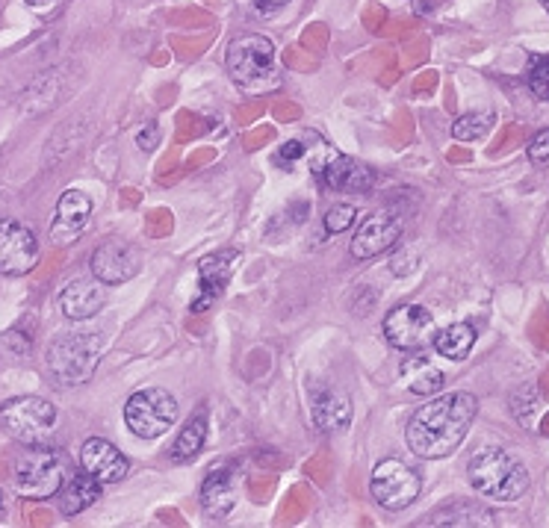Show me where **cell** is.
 <instances>
[{
	"instance_id": "cell-1",
	"label": "cell",
	"mask_w": 549,
	"mask_h": 528,
	"mask_svg": "<svg viewBox=\"0 0 549 528\" xmlns=\"http://www.w3.org/2000/svg\"><path fill=\"white\" fill-rule=\"evenodd\" d=\"M479 413V399L473 393H437L420 405L408 419L405 440L408 449L423 461H440L461 449L470 425Z\"/></svg>"
},
{
	"instance_id": "cell-2",
	"label": "cell",
	"mask_w": 549,
	"mask_h": 528,
	"mask_svg": "<svg viewBox=\"0 0 549 528\" xmlns=\"http://www.w3.org/2000/svg\"><path fill=\"white\" fill-rule=\"evenodd\" d=\"M225 68L237 89L245 95H272L281 89V65L275 57V45L260 33L234 36L225 48Z\"/></svg>"
},
{
	"instance_id": "cell-3",
	"label": "cell",
	"mask_w": 549,
	"mask_h": 528,
	"mask_svg": "<svg viewBox=\"0 0 549 528\" xmlns=\"http://www.w3.org/2000/svg\"><path fill=\"white\" fill-rule=\"evenodd\" d=\"M470 484L479 496H485L490 502H517L526 490H529V470L526 464L511 455L508 449L488 446L479 449L470 458Z\"/></svg>"
},
{
	"instance_id": "cell-4",
	"label": "cell",
	"mask_w": 549,
	"mask_h": 528,
	"mask_svg": "<svg viewBox=\"0 0 549 528\" xmlns=\"http://www.w3.org/2000/svg\"><path fill=\"white\" fill-rule=\"evenodd\" d=\"M71 475V458L48 443L27 446L15 461V493L33 502L60 496L62 484Z\"/></svg>"
},
{
	"instance_id": "cell-5",
	"label": "cell",
	"mask_w": 549,
	"mask_h": 528,
	"mask_svg": "<svg viewBox=\"0 0 549 528\" xmlns=\"http://www.w3.org/2000/svg\"><path fill=\"white\" fill-rule=\"evenodd\" d=\"M101 352H104V340L98 334H86V331L62 334L48 346V366L60 378V384L77 387L95 375Z\"/></svg>"
},
{
	"instance_id": "cell-6",
	"label": "cell",
	"mask_w": 549,
	"mask_h": 528,
	"mask_svg": "<svg viewBox=\"0 0 549 528\" xmlns=\"http://www.w3.org/2000/svg\"><path fill=\"white\" fill-rule=\"evenodd\" d=\"M178 422V402L163 387L136 390L124 405V425L139 440H160Z\"/></svg>"
},
{
	"instance_id": "cell-7",
	"label": "cell",
	"mask_w": 549,
	"mask_h": 528,
	"mask_svg": "<svg viewBox=\"0 0 549 528\" xmlns=\"http://www.w3.org/2000/svg\"><path fill=\"white\" fill-rule=\"evenodd\" d=\"M0 425L12 440H18L24 446L45 443L54 434L57 408L39 396H18V399H9L0 405Z\"/></svg>"
},
{
	"instance_id": "cell-8",
	"label": "cell",
	"mask_w": 549,
	"mask_h": 528,
	"mask_svg": "<svg viewBox=\"0 0 549 528\" xmlns=\"http://www.w3.org/2000/svg\"><path fill=\"white\" fill-rule=\"evenodd\" d=\"M423 490V478L414 467H408L405 461L399 458H387L381 461L372 478H369V493L375 499V505H381L384 511L396 514V511H405L417 502Z\"/></svg>"
},
{
	"instance_id": "cell-9",
	"label": "cell",
	"mask_w": 549,
	"mask_h": 528,
	"mask_svg": "<svg viewBox=\"0 0 549 528\" xmlns=\"http://www.w3.org/2000/svg\"><path fill=\"white\" fill-rule=\"evenodd\" d=\"M310 169H313V177L331 192H366L375 183L372 169L328 148L325 142H319L316 151L310 154Z\"/></svg>"
},
{
	"instance_id": "cell-10",
	"label": "cell",
	"mask_w": 549,
	"mask_h": 528,
	"mask_svg": "<svg viewBox=\"0 0 549 528\" xmlns=\"http://www.w3.org/2000/svg\"><path fill=\"white\" fill-rule=\"evenodd\" d=\"M434 334V316L420 304H399L384 316V337L399 352H423Z\"/></svg>"
},
{
	"instance_id": "cell-11",
	"label": "cell",
	"mask_w": 549,
	"mask_h": 528,
	"mask_svg": "<svg viewBox=\"0 0 549 528\" xmlns=\"http://www.w3.org/2000/svg\"><path fill=\"white\" fill-rule=\"evenodd\" d=\"M36 263H39L36 234L21 222L0 216V275L18 278V275L33 272Z\"/></svg>"
},
{
	"instance_id": "cell-12",
	"label": "cell",
	"mask_w": 549,
	"mask_h": 528,
	"mask_svg": "<svg viewBox=\"0 0 549 528\" xmlns=\"http://www.w3.org/2000/svg\"><path fill=\"white\" fill-rule=\"evenodd\" d=\"M240 266V251L237 248H225V251H216V254H207L201 263H198V290L189 301V310L192 313H204L210 310L231 281V275L237 272Z\"/></svg>"
},
{
	"instance_id": "cell-13",
	"label": "cell",
	"mask_w": 549,
	"mask_h": 528,
	"mask_svg": "<svg viewBox=\"0 0 549 528\" xmlns=\"http://www.w3.org/2000/svg\"><path fill=\"white\" fill-rule=\"evenodd\" d=\"M92 275L107 284V287H119L133 281L142 272V257L139 251L127 242V239H107L95 248L92 254Z\"/></svg>"
},
{
	"instance_id": "cell-14",
	"label": "cell",
	"mask_w": 549,
	"mask_h": 528,
	"mask_svg": "<svg viewBox=\"0 0 549 528\" xmlns=\"http://www.w3.org/2000/svg\"><path fill=\"white\" fill-rule=\"evenodd\" d=\"M310 419L322 434H340L352 425V399L334 384H307Z\"/></svg>"
},
{
	"instance_id": "cell-15",
	"label": "cell",
	"mask_w": 549,
	"mask_h": 528,
	"mask_svg": "<svg viewBox=\"0 0 549 528\" xmlns=\"http://www.w3.org/2000/svg\"><path fill=\"white\" fill-rule=\"evenodd\" d=\"M399 236H402V222L393 213L378 210V213H369L361 222L358 234L352 236L349 251L355 260H372L384 251H390L399 242Z\"/></svg>"
},
{
	"instance_id": "cell-16",
	"label": "cell",
	"mask_w": 549,
	"mask_h": 528,
	"mask_svg": "<svg viewBox=\"0 0 549 528\" xmlns=\"http://www.w3.org/2000/svg\"><path fill=\"white\" fill-rule=\"evenodd\" d=\"M92 222V198L83 189H68L57 201V213L51 222V239L57 245H74Z\"/></svg>"
},
{
	"instance_id": "cell-17",
	"label": "cell",
	"mask_w": 549,
	"mask_h": 528,
	"mask_svg": "<svg viewBox=\"0 0 549 528\" xmlns=\"http://www.w3.org/2000/svg\"><path fill=\"white\" fill-rule=\"evenodd\" d=\"M237 505V475L234 464L219 461L213 464L201 484V508L210 520H225Z\"/></svg>"
},
{
	"instance_id": "cell-18",
	"label": "cell",
	"mask_w": 549,
	"mask_h": 528,
	"mask_svg": "<svg viewBox=\"0 0 549 528\" xmlns=\"http://www.w3.org/2000/svg\"><path fill=\"white\" fill-rule=\"evenodd\" d=\"M80 464L89 475H95L101 484H119L130 472V461L119 446L110 440L92 437L80 446Z\"/></svg>"
},
{
	"instance_id": "cell-19",
	"label": "cell",
	"mask_w": 549,
	"mask_h": 528,
	"mask_svg": "<svg viewBox=\"0 0 549 528\" xmlns=\"http://www.w3.org/2000/svg\"><path fill=\"white\" fill-rule=\"evenodd\" d=\"M104 304H107V284H101L95 275L68 281L60 293V310L71 322L98 316L104 310Z\"/></svg>"
},
{
	"instance_id": "cell-20",
	"label": "cell",
	"mask_w": 549,
	"mask_h": 528,
	"mask_svg": "<svg viewBox=\"0 0 549 528\" xmlns=\"http://www.w3.org/2000/svg\"><path fill=\"white\" fill-rule=\"evenodd\" d=\"M101 481L95 475H89L86 470L71 472L68 481L62 484L60 490V511L65 517H77L83 514L86 508H92L101 496Z\"/></svg>"
},
{
	"instance_id": "cell-21",
	"label": "cell",
	"mask_w": 549,
	"mask_h": 528,
	"mask_svg": "<svg viewBox=\"0 0 549 528\" xmlns=\"http://www.w3.org/2000/svg\"><path fill=\"white\" fill-rule=\"evenodd\" d=\"M476 340H479V331L470 322H452V325H446V328H440L434 334L431 346H434V352L440 354V357L458 363V360H467L470 357Z\"/></svg>"
},
{
	"instance_id": "cell-22",
	"label": "cell",
	"mask_w": 549,
	"mask_h": 528,
	"mask_svg": "<svg viewBox=\"0 0 549 528\" xmlns=\"http://www.w3.org/2000/svg\"><path fill=\"white\" fill-rule=\"evenodd\" d=\"M402 378L414 396H437L443 393V384H446V375L417 352L402 363Z\"/></svg>"
},
{
	"instance_id": "cell-23",
	"label": "cell",
	"mask_w": 549,
	"mask_h": 528,
	"mask_svg": "<svg viewBox=\"0 0 549 528\" xmlns=\"http://www.w3.org/2000/svg\"><path fill=\"white\" fill-rule=\"evenodd\" d=\"M204 443H207V411L198 408V411L186 419V425H183L178 440H175V446H172V461H175V464H189V461H195V458L201 455Z\"/></svg>"
},
{
	"instance_id": "cell-24",
	"label": "cell",
	"mask_w": 549,
	"mask_h": 528,
	"mask_svg": "<svg viewBox=\"0 0 549 528\" xmlns=\"http://www.w3.org/2000/svg\"><path fill=\"white\" fill-rule=\"evenodd\" d=\"M423 526H493V514L470 502H452L426 517Z\"/></svg>"
},
{
	"instance_id": "cell-25",
	"label": "cell",
	"mask_w": 549,
	"mask_h": 528,
	"mask_svg": "<svg viewBox=\"0 0 549 528\" xmlns=\"http://www.w3.org/2000/svg\"><path fill=\"white\" fill-rule=\"evenodd\" d=\"M490 127H493V113H464L461 118H455L452 136L458 142H479L488 136Z\"/></svg>"
},
{
	"instance_id": "cell-26",
	"label": "cell",
	"mask_w": 549,
	"mask_h": 528,
	"mask_svg": "<svg viewBox=\"0 0 549 528\" xmlns=\"http://www.w3.org/2000/svg\"><path fill=\"white\" fill-rule=\"evenodd\" d=\"M526 83L538 101H549V57L547 54H532L526 65Z\"/></svg>"
},
{
	"instance_id": "cell-27",
	"label": "cell",
	"mask_w": 549,
	"mask_h": 528,
	"mask_svg": "<svg viewBox=\"0 0 549 528\" xmlns=\"http://www.w3.org/2000/svg\"><path fill=\"white\" fill-rule=\"evenodd\" d=\"M358 222V207L355 204H334L328 213H325V234L328 236H337V234H346L352 225Z\"/></svg>"
},
{
	"instance_id": "cell-28",
	"label": "cell",
	"mask_w": 549,
	"mask_h": 528,
	"mask_svg": "<svg viewBox=\"0 0 549 528\" xmlns=\"http://www.w3.org/2000/svg\"><path fill=\"white\" fill-rule=\"evenodd\" d=\"M526 154H529V163H535V166H547L549 163V127L547 130H541V133H535V136L529 139V148H526Z\"/></svg>"
},
{
	"instance_id": "cell-29",
	"label": "cell",
	"mask_w": 549,
	"mask_h": 528,
	"mask_svg": "<svg viewBox=\"0 0 549 528\" xmlns=\"http://www.w3.org/2000/svg\"><path fill=\"white\" fill-rule=\"evenodd\" d=\"M248 6L257 18L266 21V18H275L278 12H284L290 6V0H248Z\"/></svg>"
},
{
	"instance_id": "cell-30",
	"label": "cell",
	"mask_w": 549,
	"mask_h": 528,
	"mask_svg": "<svg viewBox=\"0 0 549 528\" xmlns=\"http://www.w3.org/2000/svg\"><path fill=\"white\" fill-rule=\"evenodd\" d=\"M136 142H139V148H142L145 154H151V151L157 148V142H160V127H157L154 121H148V124H145V127L139 130Z\"/></svg>"
},
{
	"instance_id": "cell-31",
	"label": "cell",
	"mask_w": 549,
	"mask_h": 528,
	"mask_svg": "<svg viewBox=\"0 0 549 528\" xmlns=\"http://www.w3.org/2000/svg\"><path fill=\"white\" fill-rule=\"evenodd\" d=\"M3 346L6 349H15V354H27L30 352V334L24 337L21 328H12V331L3 334Z\"/></svg>"
},
{
	"instance_id": "cell-32",
	"label": "cell",
	"mask_w": 549,
	"mask_h": 528,
	"mask_svg": "<svg viewBox=\"0 0 549 528\" xmlns=\"http://www.w3.org/2000/svg\"><path fill=\"white\" fill-rule=\"evenodd\" d=\"M305 154H307V145L305 142H299V139H290V142H284V145H281V151H278V157H281L284 163L302 160Z\"/></svg>"
},
{
	"instance_id": "cell-33",
	"label": "cell",
	"mask_w": 549,
	"mask_h": 528,
	"mask_svg": "<svg viewBox=\"0 0 549 528\" xmlns=\"http://www.w3.org/2000/svg\"><path fill=\"white\" fill-rule=\"evenodd\" d=\"M30 9H39V12H48V9H54V3L57 0H24Z\"/></svg>"
},
{
	"instance_id": "cell-34",
	"label": "cell",
	"mask_w": 549,
	"mask_h": 528,
	"mask_svg": "<svg viewBox=\"0 0 549 528\" xmlns=\"http://www.w3.org/2000/svg\"><path fill=\"white\" fill-rule=\"evenodd\" d=\"M3 514H6V502H3V493H0V520H3Z\"/></svg>"
},
{
	"instance_id": "cell-35",
	"label": "cell",
	"mask_w": 549,
	"mask_h": 528,
	"mask_svg": "<svg viewBox=\"0 0 549 528\" xmlns=\"http://www.w3.org/2000/svg\"><path fill=\"white\" fill-rule=\"evenodd\" d=\"M541 3H544V9H547V12H549V0H541Z\"/></svg>"
}]
</instances>
